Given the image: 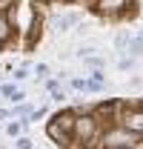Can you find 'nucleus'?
I'll list each match as a JSON object with an SVG mask.
<instances>
[{"mask_svg": "<svg viewBox=\"0 0 143 149\" xmlns=\"http://www.w3.org/2000/svg\"><path fill=\"white\" fill-rule=\"evenodd\" d=\"M103 143L112 149H120V146H135V143H140V135L137 132H129L123 126V129H112L103 135Z\"/></svg>", "mask_w": 143, "mask_h": 149, "instance_id": "1", "label": "nucleus"}, {"mask_svg": "<svg viewBox=\"0 0 143 149\" xmlns=\"http://www.w3.org/2000/svg\"><path fill=\"white\" fill-rule=\"evenodd\" d=\"M74 135L86 143V141H92V135H94V118H77L74 120Z\"/></svg>", "mask_w": 143, "mask_h": 149, "instance_id": "2", "label": "nucleus"}, {"mask_svg": "<svg viewBox=\"0 0 143 149\" xmlns=\"http://www.w3.org/2000/svg\"><path fill=\"white\" fill-rule=\"evenodd\" d=\"M54 120H57V129L63 132V135H69V132H74V120H77V118H74L72 112H60Z\"/></svg>", "mask_w": 143, "mask_h": 149, "instance_id": "3", "label": "nucleus"}, {"mask_svg": "<svg viewBox=\"0 0 143 149\" xmlns=\"http://www.w3.org/2000/svg\"><path fill=\"white\" fill-rule=\"evenodd\" d=\"M126 129L143 135V112H132V115H126Z\"/></svg>", "mask_w": 143, "mask_h": 149, "instance_id": "4", "label": "nucleus"}, {"mask_svg": "<svg viewBox=\"0 0 143 149\" xmlns=\"http://www.w3.org/2000/svg\"><path fill=\"white\" fill-rule=\"evenodd\" d=\"M77 20H80V17H77L74 12H72V15H63V17L54 20V29H57V32H66V29H69V26H74Z\"/></svg>", "mask_w": 143, "mask_h": 149, "instance_id": "5", "label": "nucleus"}, {"mask_svg": "<svg viewBox=\"0 0 143 149\" xmlns=\"http://www.w3.org/2000/svg\"><path fill=\"white\" fill-rule=\"evenodd\" d=\"M9 35H12V32H9V20H6V15L0 12V46L9 40Z\"/></svg>", "mask_w": 143, "mask_h": 149, "instance_id": "6", "label": "nucleus"}, {"mask_svg": "<svg viewBox=\"0 0 143 149\" xmlns=\"http://www.w3.org/2000/svg\"><path fill=\"white\" fill-rule=\"evenodd\" d=\"M120 6H126V0H100V9H103V12H115V9H120Z\"/></svg>", "mask_w": 143, "mask_h": 149, "instance_id": "7", "label": "nucleus"}, {"mask_svg": "<svg viewBox=\"0 0 143 149\" xmlns=\"http://www.w3.org/2000/svg\"><path fill=\"white\" fill-rule=\"evenodd\" d=\"M129 52H132V55H143V37L129 40Z\"/></svg>", "mask_w": 143, "mask_h": 149, "instance_id": "8", "label": "nucleus"}, {"mask_svg": "<svg viewBox=\"0 0 143 149\" xmlns=\"http://www.w3.org/2000/svg\"><path fill=\"white\" fill-rule=\"evenodd\" d=\"M49 135H52L54 141H60V143H66V141H69V135H63V132L57 129V123H52V126H49Z\"/></svg>", "mask_w": 143, "mask_h": 149, "instance_id": "9", "label": "nucleus"}, {"mask_svg": "<svg viewBox=\"0 0 143 149\" xmlns=\"http://www.w3.org/2000/svg\"><path fill=\"white\" fill-rule=\"evenodd\" d=\"M20 129H23V123H9V126H6V132H9L12 138H17V135H20Z\"/></svg>", "mask_w": 143, "mask_h": 149, "instance_id": "10", "label": "nucleus"}, {"mask_svg": "<svg viewBox=\"0 0 143 149\" xmlns=\"http://www.w3.org/2000/svg\"><path fill=\"white\" fill-rule=\"evenodd\" d=\"M115 43H117V49H123L126 43H129V35H126V32H120V35L115 37Z\"/></svg>", "mask_w": 143, "mask_h": 149, "instance_id": "11", "label": "nucleus"}, {"mask_svg": "<svg viewBox=\"0 0 143 149\" xmlns=\"http://www.w3.org/2000/svg\"><path fill=\"white\" fill-rule=\"evenodd\" d=\"M17 149H32V141L29 138H17Z\"/></svg>", "mask_w": 143, "mask_h": 149, "instance_id": "12", "label": "nucleus"}, {"mask_svg": "<svg viewBox=\"0 0 143 149\" xmlns=\"http://www.w3.org/2000/svg\"><path fill=\"white\" fill-rule=\"evenodd\" d=\"M3 95H9V97H12V95H15V86H9V83H3Z\"/></svg>", "mask_w": 143, "mask_h": 149, "instance_id": "13", "label": "nucleus"}, {"mask_svg": "<svg viewBox=\"0 0 143 149\" xmlns=\"http://www.w3.org/2000/svg\"><path fill=\"white\" fill-rule=\"evenodd\" d=\"M0 118H6V109H0Z\"/></svg>", "mask_w": 143, "mask_h": 149, "instance_id": "14", "label": "nucleus"}, {"mask_svg": "<svg viewBox=\"0 0 143 149\" xmlns=\"http://www.w3.org/2000/svg\"><path fill=\"white\" fill-rule=\"evenodd\" d=\"M120 149H132V146H120Z\"/></svg>", "mask_w": 143, "mask_h": 149, "instance_id": "15", "label": "nucleus"}]
</instances>
